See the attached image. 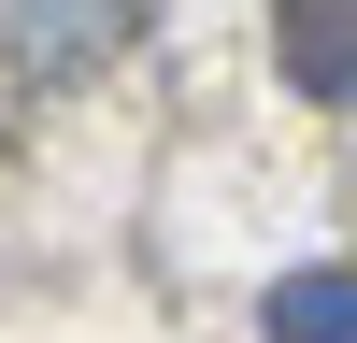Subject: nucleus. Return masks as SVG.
Returning a JSON list of instances; mask_svg holds the SVG:
<instances>
[{"label": "nucleus", "mask_w": 357, "mask_h": 343, "mask_svg": "<svg viewBox=\"0 0 357 343\" xmlns=\"http://www.w3.org/2000/svg\"><path fill=\"white\" fill-rule=\"evenodd\" d=\"M114 43H129V0H15L0 72H15V86H72V72H100Z\"/></svg>", "instance_id": "f257e3e1"}, {"label": "nucleus", "mask_w": 357, "mask_h": 343, "mask_svg": "<svg viewBox=\"0 0 357 343\" xmlns=\"http://www.w3.org/2000/svg\"><path fill=\"white\" fill-rule=\"evenodd\" d=\"M272 57L301 100H357V0H286L272 15Z\"/></svg>", "instance_id": "f03ea898"}, {"label": "nucleus", "mask_w": 357, "mask_h": 343, "mask_svg": "<svg viewBox=\"0 0 357 343\" xmlns=\"http://www.w3.org/2000/svg\"><path fill=\"white\" fill-rule=\"evenodd\" d=\"M272 343H357V272L343 257H314V272L272 286Z\"/></svg>", "instance_id": "7ed1b4c3"}]
</instances>
